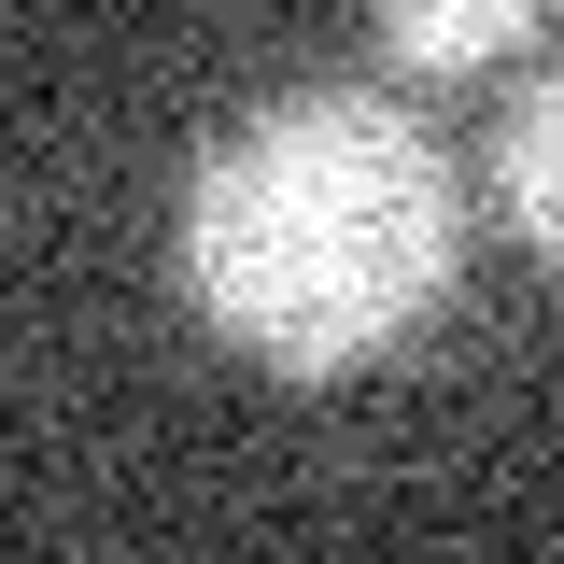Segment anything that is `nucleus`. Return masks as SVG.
<instances>
[{
	"label": "nucleus",
	"instance_id": "f257e3e1",
	"mask_svg": "<svg viewBox=\"0 0 564 564\" xmlns=\"http://www.w3.org/2000/svg\"><path fill=\"white\" fill-rule=\"evenodd\" d=\"M170 254L226 352L339 381L452 296V170L381 85H296L198 155Z\"/></svg>",
	"mask_w": 564,
	"mask_h": 564
},
{
	"label": "nucleus",
	"instance_id": "f03ea898",
	"mask_svg": "<svg viewBox=\"0 0 564 564\" xmlns=\"http://www.w3.org/2000/svg\"><path fill=\"white\" fill-rule=\"evenodd\" d=\"M367 14H381V57L410 85H480L551 29V0H367Z\"/></svg>",
	"mask_w": 564,
	"mask_h": 564
},
{
	"label": "nucleus",
	"instance_id": "7ed1b4c3",
	"mask_svg": "<svg viewBox=\"0 0 564 564\" xmlns=\"http://www.w3.org/2000/svg\"><path fill=\"white\" fill-rule=\"evenodd\" d=\"M494 212H508V240L522 254H551L564 269V57L508 99V128H494Z\"/></svg>",
	"mask_w": 564,
	"mask_h": 564
}]
</instances>
